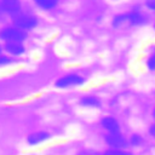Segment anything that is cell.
I'll use <instances>...</instances> for the list:
<instances>
[{
  "label": "cell",
  "instance_id": "1",
  "mask_svg": "<svg viewBox=\"0 0 155 155\" xmlns=\"http://www.w3.org/2000/svg\"><path fill=\"white\" fill-rule=\"evenodd\" d=\"M0 38L6 41H22L25 39V33L17 27H8L0 31Z\"/></svg>",
  "mask_w": 155,
  "mask_h": 155
},
{
  "label": "cell",
  "instance_id": "2",
  "mask_svg": "<svg viewBox=\"0 0 155 155\" xmlns=\"http://www.w3.org/2000/svg\"><path fill=\"white\" fill-rule=\"evenodd\" d=\"M13 23L19 29H30L36 25V18L30 15L16 13V16L13 18Z\"/></svg>",
  "mask_w": 155,
  "mask_h": 155
},
{
  "label": "cell",
  "instance_id": "3",
  "mask_svg": "<svg viewBox=\"0 0 155 155\" xmlns=\"http://www.w3.org/2000/svg\"><path fill=\"white\" fill-rule=\"evenodd\" d=\"M144 22V18L139 13H127V15H120L114 19V25L119 27L121 24H140Z\"/></svg>",
  "mask_w": 155,
  "mask_h": 155
},
{
  "label": "cell",
  "instance_id": "4",
  "mask_svg": "<svg viewBox=\"0 0 155 155\" xmlns=\"http://www.w3.org/2000/svg\"><path fill=\"white\" fill-rule=\"evenodd\" d=\"M84 82V79L78 76V75H67V76H63L57 82H56V86L57 87H69V86H74V85H79Z\"/></svg>",
  "mask_w": 155,
  "mask_h": 155
},
{
  "label": "cell",
  "instance_id": "5",
  "mask_svg": "<svg viewBox=\"0 0 155 155\" xmlns=\"http://www.w3.org/2000/svg\"><path fill=\"white\" fill-rule=\"evenodd\" d=\"M0 7L2 11L7 13H18L21 8V2L19 0H1L0 1Z\"/></svg>",
  "mask_w": 155,
  "mask_h": 155
},
{
  "label": "cell",
  "instance_id": "6",
  "mask_svg": "<svg viewBox=\"0 0 155 155\" xmlns=\"http://www.w3.org/2000/svg\"><path fill=\"white\" fill-rule=\"evenodd\" d=\"M5 48L8 53L18 56L24 52V46L21 44V41H7L5 44Z\"/></svg>",
  "mask_w": 155,
  "mask_h": 155
},
{
  "label": "cell",
  "instance_id": "7",
  "mask_svg": "<svg viewBox=\"0 0 155 155\" xmlns=\"http://www.w3.org/2000/svg\"><path fill=\"white\" fill-rule=\"evenodd\" d=\"M105 140L108 142V144H110L111 147H115V148H119V147H122L125 144V140L124 138L121 137V134L119 132L116 133H110L109 136L105 137Z\"/></svg>",
  "mask_w": 155,
  "mask_h": 155
},
{
  "label": "cell",
  "instance_id": "8",
  "mask_svg": "<svg viewBox=\"0 0 155 155\" xmlns=\"http://www.w3.org/2000/svg\"><path fill=\"white\" fill-rule=\"evenodd\" d=\"M102 125H103L104 128H107L108 131H110V133L119 132V124L113 117H104L102 120Z\"/></svg>",
  "mask_w": 155,
  "mask_h": 155
},
{
  "label": "cell",
  "instance_id": "9",
  "mask_svg": "<svg viewBox=\"0 0 155 155\" xmlns=\"http://www.w3.org/2000/svg\"><path fill=\"white\" fill-rule=\"evenodd\" d=\"M48 137L50 136L46 132H35V133H33V134H30L28 137V143L29 144H33V145L34 144H39V143L46 140Z\"/></svg>",
  "mask_w": 155,
  "mask_h": 155
},
{
  "label": "cell",
  "instance_id": "10",
  "mask_svg": "<svg viewBox=\"0 0 155 155\" xmlns=\"http://www.w3.org/2000/svg\"><path fill=\"white\" fill-rule=\"evenodd\" d=\"M42 8H52L56 6L57 0H34Z\"/></svg>",
  "mask_w": 155,
  "mask_h": 155
},
{
  "label": "cell",
  "instance_id": "11",
  "mask_svg": "<svg viewBox=\"0 0 155 155\" xmlns=\"http://www.w3.org/2000/svg\"><path fill=\"white\" fill-rule=\"evenodd\" d=\"M81 104L87 107H96V105H99V101L96 97H84L81 98Z\"/></svg>",
  "mask_w": 155,
  "mask_h": 155
},
{
  "label": "cell",
  "instance_id": "12",
  "mask_svg": "<svg viewBox=\"0 0 155 155\" xmlns=\"http://www.w3.org/2000/svg\"><path fill=\"white\" fill-rule=\"evenodd\" d=\"M103 155H132V154L124 151V150H120V149H110V150H107Z\"/></svg>",
  "mask_w": 155,
  "mask_h": 155
},
{
  "label": "cell",
  "instance_id": "13",
  "mask_svg": "<svg viewBox=\"0 0 155 155\" xmlns=\"http://www.w3.org/2000/svg\"><path fill=\"white\" fill-rule=\"evenodd\" d=\"M148 67L150 69H155V54H153L148 61Z\"/></svg>",
  "mask_w": 155,
  "mask_h": 155
},
{
  "label": "cell",
  "instance_id": "14",
  "mask_svg": "<svg viewBox=\"0 0 155 155\" xmlns=\"http://www.w3.org/2000/svg\"><path fill=\"white\" fill-rule=\"evenodd\" d=\"M11 63V59L8 57H5V56H0V65H4V64H8Z\"/></svg>",
  "mask_w": 155,
  "mask_h": 155
},
{
  "label": "cell",
  "instance_id": "15",
  "mask_svg": "<svg viewBox=\"0 0 155 155\" xmlns=\"http://www.w3.org/2000/svg\"><path fill=\"white\" fill-rule=\"evenodd\" d=\"M147 6L151 10H155V0H147Z\"/></svg>",
  "mask_w": 155,
  "mask_h": 155
},
{
  "label": "cell",
  "instance_id": "16",
  "mask_svg": "<svg viewBox=\"0 0 155 155\" xmlns=\"http://www.w3.org/2000/svg\"><path fill=\"white\" fill-rule=\"evenodd\" d=\"M150 133H151V134H153V136L155 137V125H154V126L151 127V130H150Z\"/></svg>",
  "mask_w": 155,
  "mask_h": 155
},
{
  "label": "cell",
  "instance_id": "17",
  "mask_svg": "<svg viewBox=\"0 0 155 155\" xmlns=\"http://www.w3.org/2000/svg\"><path fill=\"white\" fill-rule=\"evenodd\" d=\"M0 52H1V47H0Z\"/></svg>",
  "mask_w": 155,
  "mask_h": 155
}]
</instances>
